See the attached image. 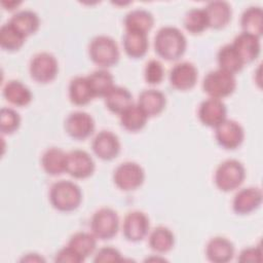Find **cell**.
<instances>
[{
  "label": "cell",
  "mask_w": 263,
  "mask_h": 263,
  "mask_svg": "<svg viewBox=\"0 0 263 263\" xmlns=\"http://www.w3.org/2000/svg\"><path fill=\"white\" fill-rule=\"evenodd\" d=\"M148 118L149 117L141 109V107L135 103H133L122 113L119 114L121 126L126 130L133 133L139 132L144 128Z\"/></svg>",
  "instance_id": "30"
},
{
  "label": "cell",
  "mask_w": 263,
  "mask_h": 263,
  "mask_svg": "<svg viewBox=\"0 0 263 263\" xmlns=\"http://www.w3.org/2000/svg\"><path fill=\"white\" fill-rule=\"evenodd\" d=\"M104 102L108 110L116 114L122 113L128 106L134 103L133 95L130 91L126 87L118 85H115L104 97Z\"/></svg>",
  "instance_id": "27"
},
{
  "label": "cell",
  "mask_w": 263,
  "mask_h": 263,
  "mask_svg": "<svg viewBox=\"0 0 263 263\" xmlns=\"http://www.w3.org/2000/svg\"><path fill=\"white\" fill-rule=\"evenodd\" d=\"M123 22L125 31L147 34L154 25V16L147 9L136 8L125 14Z\"/></svg>",
  "instance_id": "22"
},
{
  "label": "cell",
  "mask_w": 263,
  "mask_h": 263,
  "mask_svg": "<svg viewBox=\"0 0 263 263\" xmlns=\"http://www.w3.org/2000/svg\"><path fill=\"white\" fill-rule=\"evenodd\" d=\"M95 126L92 116L84 111H74L65 120L66 133L75 140H84L90 137L95 130Z\"/></svg>",
  "instance_id": "11"
},
{
  "label": "cell",
  "mask_w": 263,
  "mask_h": 263,
  "mask_svg": "<svg viewBox=\"0 0 263 263\" xmlns=\"http://www.w3.org/2000/svg\"><path fill=\"white\" fill-rule=\"evenodd\" d=\"M8 22L26 37L36 33L40 27V18L38 14L30 9L16 11Z\"/></svg>",
  "instance_id": "29"
},
{
  "label": "cell",
  "mask_w": 263,
  "mask_h": 263,
  "mask_svg": "<svg viewBox=\"0 0 263 263\" xmlns=\"http://www.w3.org/2000/svg\"><path fill=\"white\" fill-rule=\"evenodd\" d=\"M54 261L62 263H81L84 260L72 248H70L67 245L55 254Z\"/></svg>",
  "instance_id": "39"
},
{
  "label": "cell",
  "mask_w": 263,
  "mask_h": 263,
  "mask_svg": "<svg viewBox=\"0 0 263 263\" xmlns=\"http://www.w3.org/2000/svg\"><path fill=\"white\" fill-rule=\"evenodd\" d=\"M185 29L191 34H200L209 28L208 17L203 8L193 7L189 9L183 18Z\"/></svg>",
  "instance_id": "35"
},
{
  "label": "cell",
  "mask_w": 263,
  "mask_h": 263,
  "mask_svg": "<svg viewBox=\"0 0 263 263\" xmlns=\"http://www.w3.org/2000/svg\"><path fill=\"white\" fill-rule=\"evenodd\" d=\"M95 168V161L88 152L81 149H74L68 152L66 173L73 178L86 179L93 174Z\"/></svg>",
  "instance_id": "13"
},
{
  "label": "cell",
  "mask_w": 263,
  "mask_h": 263,
  "mask_svg": "<svg viewBox=\"0 0 263 263\" xmlns=\"http://www.w3.org/2000/svg\"><path fill=\"white\" fill-rule=\"evenodd\" d=\"M246 178V168L237 159H226L216 168L214 181L216 186L224 192L237 189Z\"/></svg>",
  "instance_id": "4"
},
{
  "label": "cell",
  "mask_w": 263,
  "mask_h": 263,
  "mask_svg": "<svg viewBox=\"0 0 263 263\" xmlns=\"http://www.w3.org/2000/svg\"><path fill=\"white\" fill-rule=\"evenodd\" d=\"M236 88L235 76L221 69L210 71L202 80V89L210 98H226Z\"/></svg>",
  "instance_id": "5"
},
{
  "label": "cell",
  "mask_w": 263,
  "mask_h": 263,
  "mask_svg": "<svg viewBox=\"0 0 263 263\" xmlns=\"http://www.w3.org/2000/svg\"><path fill=\"white\" fill-rule=\"evenodd\" d=\"M217 62L219 69L229 72L233 75L241 71L245 65L231 43L225 44L219 49L217 53Z\"/></svg>",
  "instance_id": "31"
},
{
  "label": "cell",
  "mask_w": 263,
  "mask_h": 263,
  "mask_svg": "<svg viewBox=\"0 0 263 263\" xmlns=\"http://www.w3.org/2000/svg\"><path fill=\"white\" fill-rule=\"evenodd\" d=\"M215 138L218 144L227 150L238 148L245 140V129L233 119H225L215 127Z\"/></svg>",
  "instance_id": "9"
},
{
  "label": "cell",
  "mask_w": 263,
  "mask_h": 263,
  "mask_svg": "<svg viewBox=\"0 0 263 263\" xmlns=\"http://www.w3.org/2000/svg\"><path fill=\"white\" fill-rule=\"evenodd\" d=\"M21 261H23V262H44L45 260L39 254L29 253V254H26V256H24Z\"/></svg>",
  "instance_id": "41"
},
{
  "label": "cell",
  "mask_w": 263,
  "mask_h": 263,
  "mask_svg": "<svg viewBox=\"0 0 263 263\" xmlns=\"http://www.w3.org/2000/svg\"><path fill=\"white\" fill-rule=\"evenodd\" d=\"M231 44L245 64L255 61L261 51L260 38L246 32L236 35Z\"/></svg>",
  "instance_id": "17"
},
{
  "label": "cell",
  "mask_w": 263,
  "mask_h": 263,
  "mask_svg": "<svg viewBox=\"0 0 263 263\" xmlns=\"http://www.w3.org/2000/svg\"><path fill=\"white\" fill-rule=\"evenodd\" d=\"M242 32L261 37L263 33V10L260 6L252 5L247 7L240 16Z\"/></svg>",
  "instance_id": "26"
},
{
  "label": "cell",
  "mask_w": 263,
  "mask_h": 263,
  "mask_svg": "<svg viewBox=\"0 0 263 263\" xmlns=\"http://www.w3.org/2000/svg\"><path fill=\"white\" fill-rule=\"evenodd\" d=\"M2 93L6 101L17 107L29 105L33 99L30 88L22 81L15 79L9 80L4 84Z\"/></svg>",
  "instance_id": "23"
},
{
  "label": "cell",
  "mask_w": 263,
  "mask_h": 263,
  "mask_svg": "<svg viewBox=\"0 0 263 263\" xmlns=\"http://www.w3.org/2000/svg\"><path fill=\"white\" fill-rule=\"evenodd\" d=\"M50 204L60 212H71L76 210L82 201L80 187L69 180L54 182L48 192Z\"/></svg>",
  "instance_id": "2"
},
{
  "label": "cell",
  "mask_w": 263,
  "mask_h": 263,
  "mask_svg": "<svg viewBox=\"0 0 263 263\" xmlns=\"http://www.w3.org/2000/svg\"><path fill=\"white\" fill-rule=\"evenodd\" d=\"M1 4H2V6L5 7V9L13 10L21 4V2L20 1H2Z\"/></svg>",
  "instance_id": "42"
},
{
  "label": "cell",
  "mask_w": 263,
  "mask_h": 263,
  "mask_svg": "<svg viewBox=\"0 0 263 263\" xmlns=\"http://www.w3.org/2000/svg\"><path fill=\"white\" fill-rule=\"evenodd\" d=\"M205 256L213 263H227L234 256V246L224 236L212 237L206 243Z\"/></svg>",
  "instance_id": "19"
},
{
  "label": "cell",
  "mask_w": 263,
  "mask_h": 263,
  "mask_svg": "<svg viewBox=\"0 0 263 263\" xmlns=\"http://www.w3.org/2000/svg\"><path fill=\"white\" fill-rule=\"evenodd\" d=\"M97 237L89 232L78 231L71 235L68 246L72 248L83 260L92 255L97 248Z\"/></svg>",
  "instance_id": "32"
},
{
  "label": "cell",
  "mask_w": 263,
  "mask_h": 263,
  "mask_svg": "<svg viewBox=\"0 0 263 263\" xmlns=\"http://www.w3.org/2000/svg\"><path fill=\"white\" fill-rule=\"evenodd\" d=\"M122 256L121 253L113 247H103L97 251L95 254L93 262L102 263V262H121Z\"/></svg>",
  "instance_id": "38"
},
{
  "label": "cell",
  "mask_w": 263,
  "mask_h": 263,
  "mask_svg": "<svg viewBox=\"0 0 263 263\" xmlns=\"http://www.w3.org/2000/svg\"><path fill=\"white\" fill-rule=\"evenodd\" d=\"M208 17L209 28L212 29H223L225 28L232 16L231 5L227 1L215 0L209 2L203 8Z\"/></svg>",
  "instance_id": "18"
},
{
  "label": "cell",
  "mask_w": 263,
  "mask_h": 263,
  "mask_svg": "<svg viewBox=\"0 0 263 263\" xmlns=\"http://www.w3.org/2000/svg\"><path fill=\"white\" fill-rule=\"evenodd\" d=\"M119 229V217L112 208L104 206L97 210L90 219L91 233L102 240L111 239Z\"/></svg>",
  "instance_id": "6"
},
{
  "label": "cell",
  "mask_w": 263,
  "mask_h": 263,
  "mask_svg": "<svg viewBox=\"0 0 263 263\" xmlns=\"http://www.w3.org/2000/svg\"><path fill=\"white\" fill-rule=\"evenodd\" d=\"M150 229V221L148 216L142 211L128 212L122 223V232L128 241L137 242L144 239Z\"/></svg>",
  "instance_id": "10"
},
{
  "label": "cell",
  "mask_w": 263,
  "mask_h": 263,
  "mask_svg": "<svg viewBox=\"0 0 263 263\" xmlns=\"http://www.w3.org/2000/svg\"><path fill=\"white\" fill-rule=\"evenodd\" d=\"M87 79L95 97L104 98L115 86L113 75L104 68L91 72Z\"/></svg>",
  "instance_id": "33"
},
{
  "label": "cell",
  "mask_w": 263,
  "mask_h": 263,
  "mask_svg": "<svg viewBox=\"0 0 263 263\" xmlns=\"http://www.w3.org/2000/svg\"><path fill=\"white\" fill-rule=\"evenodd\" d=\"M122 45L125 53L133 59L143 58L149 47L148 36L145 33L125 31L122 37Z\"/></svg>",
  "instance_id": "24"
},
{
  "label": "cell",
  "mask_w": 263,
  "mask_h": 263,
  "mask_svg": "<svg viewBox=\"0 0 263 263\" xmlns=\"http://www.w3.org/2000/svg\"><path fill=\"white\" fill-rule=\"evenodd\" d=\"M95 95L88 82L87 76H76L69 83V99L71 103L77 106L88 104Z\"/></svg>",
  "instance_id": "25"
},
{
  "label": "cell",
  "mask_w": 263,
  "mask_h": 263,
  "mask_svg": "<svg viewBox=\"0 0 263 263\" xmlns=\"http://www.w3.org/2000/svg\"><path fill=\"white\" fill-rule=\"evenodd\" d=\"M68 152L61 148L50 147L41 156V165L44 172L50 176H59L67 171Z\"/></svg>",
  "instance_id": "21"
},
{
  "label": "cell",
  "mask_w": 263,
  "mask_h": 263,
  "mask_svg": "<svg viewBox=\"0 0 263 263\" xmlns=\"http://www.w3.org/2000/svg\"><path fill=\"white\" fill-rule=\"evenodd\" d=\"M197 114L203 125L216 127L226 119L227 108L222 100L209 97L200 103Z\"/></svg>",
  "instance_id": "15"
},
{
  "label": "cell",
  "mask_w": 263,
  "mask_h": 263,
  "mask_svg": "<svg viewBox=\"0 0 263 263\" xmlns=\"http://www.w3.org/2000/svg\"><path fill=\"white\" fill-rule=\"evenodd\" d=\"M148 117L159 115L166 106L164 93L155 88L144 89L141 91L137 103Z\"/></svg>",
  "instance_id": "20"
},
{
  "label": "cell",
  "mask_w": 263,
  "mask_h": 263,
  "mask_svg": "<svg viewBox=\"0 0 263 263\" xmlns=\"http://www.w3.org/2000/svg\"><path fill=\"white\" fill-rule=\"evenodd\" d=\"M262 199L263 194L259 187H245L235 193L232 200V209L238 215H248L261 205Z\"/></svg>",
  "instance_id": "16"
},
{
  "label": "cell",
  "mask_w": 263,
  "mask_h": 263,
  "mask_svg": "<svg viewBox=\"0 0 263 263\" xmlns=\"http://www.w3.org/2000/svg\"><path fill=\"white\" fill-rule=\"evenodd\" d=\"M198 71L190 62L177 63L170 71L168 79L171 85L178 90H189L197 82Z\"/></svg>",
  "instance_id": "14"
},
{
  "label": "cell",
  "mask_w": 263,
  "mask_h": 263,
  "mask_svg": "<svg viewBox=\"0 0 263 263\" xmlns=\"http://www.w3.org/2000/svg\"><path fill=\"white\" fill-rule=\"evenodd\" d=\"M144 78L151 85L159 84L164 78V68L158 60H150L146 63L144 69Z\"/></svg>",
  "instance_id": "37"
},
{
  "label": "cell",
  "mask_w": 263,
  "mask_h": 263,
  "mask_svg": "<svg viewBox=\"0 0 263 263\" xmlns=\"http://www.w3.org/2000/svg\"><path fill=\"white\" fill-rule=\"evenodd\" d=\"M21 125V116L12 108L3 107L0 112V129L2 135H10Z\"/></svg>",
  "instance_id": "36"
},
{
  "label": "cell",
  "mask_w": 263,
  "mask_h": 263,
  "mask_svg": "<svg viewBox=\"0 0 263 263\" xmlns=\"http://www.w3.org/2000/svg\"><path fill=\"white\" fill-rule=\"evenodd\" d=\"M148 242L152 251L158 254H165L174 248L175 235L168 227L160 225L149 233Z\"/></svg>",
  "instance_id": "28"
},
{
  "label": "cell",
  "mask_w": 263,
  "mask_h": 263,
  "mask_svg": "<svg viewBox=\"0 0 263 263\" xmlns=\"http://www.w3.org/2000/svg\"><path fill=\"white\" fill-rule=\"evenodd\" d=\"M88 55L96 65L106 69L118 63L120 53L118 45L112 37L98 35L88 44Z\"/></svg>",
  "instance_id": "3"
},
{
  "label": "cell",
  "mask_w": 263,
  "mask_h": 263,
  "mask_svg": "<svg viewBox=\"0 0 263 263\" xmlns=\"http://www.w3.org/2000/svg\"><path fill=\"white\" fill-rule=\"evenodd\" d=\"M29 72L31 77L39 83L51 82L59 72L58 60L49 52H38L30 61Z\"/></svg>",
  "instance_id": "8"
},
{
  "label": "cell",
  "mask_w": 263,
  "mask_h": 263,
  "mask_svg": "<svg viewBox=\"0 0 263 263\" xmlns=\"http://www.w3.org/2000/svg\"><path fill=\"white\" fill-rule=\"evenodd\" d=\"M144 168L135 161L121 162L113 172L115 185L123 191L136 190L144 183Z\"/></svg>",
  "instance_id": "7"
},
{
  "label": "cell",
  "mask_w": 263,
  "mask_h": 263,
  "mask_svg": "<svg viewBox=\"0 0 263 263\" xmlns=\"http://www.w3.org/2000/svg\"><path fill=\"white\" fill-rule=\"evenodd\" d=\"M26 36L23 35L9 22L3 24L0 28V46L7 51H16L25 43Z\"/></svg>",
  "instance_id": "34"
},
{
  "label": "cell",
  "mask_w": 263,
  "mask_h": 263,
  "mask_svg": "<svg viewBox=\"0 0 263 263\" xmlns=\"http://www.w3.org/2000/svg\"><path fill=\"white\" fill-rule=\"evenodd\" d=\"M187 39L183 32L173 26L160 28L154 37L155 52L166 61H177L185 52Z\"/></svg>",
  "instance_id": "1"
},
{
  "label": "cell",
  "mask_w": 263,
  "mask_h": 263,
  "mask_svg": "<svg viewBox=\"0 0 263 263\" xmlns=\"http://www.w3.org/2000/svg\"><path fill=\"white\" fill-rule=\"evenodd\" d=\"M91 149L100 159L112 160L118 156L121 146L117 135L111 130L103 129L92 139Z\"/></svg>",
  "instance_id": "12"
},
{
  "label": "cell",
  "mask_w": 263,
  "mask_h": 263,
  "mask_svg": "<svg viewBox=\"0 0 263 263\" xmlns=\"http://www.w3.org/2000/svg\"><path fill=\"white\" fill-rule=\"evenodd\" d=\"M238 261L248 263H259L262 261V251L259 246L257 247H249L245 248L243 250L240 251L239 256H238Z\"/></svg>",
  "instance_id": "40"
}]
</instances>
